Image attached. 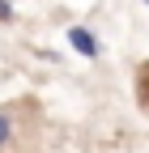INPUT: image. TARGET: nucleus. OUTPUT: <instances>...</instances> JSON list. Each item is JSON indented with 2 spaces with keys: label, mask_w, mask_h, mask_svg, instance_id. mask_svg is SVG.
Returning <instances> with one entry per match:
<instances>
[{
  "label": "nucleus",
  "mask_w": 149,
  "mask_h": 153,
  "mask_svg": "<svg viewBox=\"0 0 149 153\" xmlns=\"http://www.w3.org/2000/svg\"><path fill=\"white\" fill-rule=\"evenodd\" d=\"M68 43H72V51H81V55H89V60H98V38H94V30L89 26H72L68 30Z\"/></svg>",
  "instance_id": "1"
},
{
  "label": "nucleus",
  "mask_w": 149,
  "mask_h": 153,
  "mask_svg": "<svg viewBox=\"0 0 149 153\" xmlns=\"http://www.w3.org/2000/svg\"><path fill=\"white\" fill-rule=\"evenodd\" d=\"M9 140H13V119H9L4 111H0V149H4Z\"/></svg>",
  "instance_id": "2"
},
{
  "label": "nucleus",
  "mask_w": 149,
  "mask_h": 153,
  "mask_svg": "<svg viewBox=\"0 0 149 153\" xmlns=\"http://www.w3.org/2000/svg\"><path fill=\"white\" fill-rule=\"evenodd\" d=\"M0 22H13V4L9 0H0Z\"/></svg>",
  "instance_id": "3"
},
{
  "label": "nucleus",
  "mask_w": 149,
  "mask_h": 153,
  "mask_svg": "<svg viewBox=\"0 0 149 153\" xmlns=\"http://www.w3.org/2000/svg\"><path fill=\"white\" fill-rule=\"evenodd\" d=\"M145 4H149V0H145Z\"/></svg>",
  "instance_id": "4"
}]
</instances>
